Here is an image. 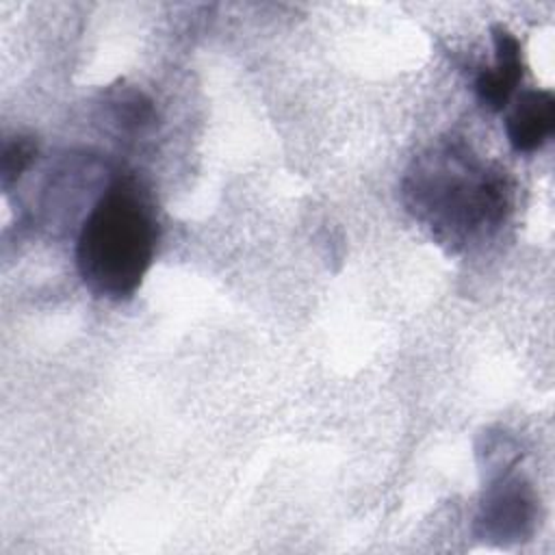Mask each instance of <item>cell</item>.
<instances>
[{
	"label": "cell",
	"mask_w": 555,
	"mask_h": 555,
	"mask_svg": "<svg viewBox=\"0 0 555 555\" xmlns=\"http://www.w3.org/2000/svg\"><path fill=\"white\" fill-rule=\"evenodd\" d=\"M403 202L438 245L457 254L490 238L512 206V186L462 141L431 145L403 178Z\"/></svg>",
	"instance_id": "1"
},
{
	"label": "cell",
	"mask_w": 555,
	"mask_h": 555,
	"mask_svg": "<svg viewBox=\"0 0 555 555\" xmlns=\"http://www.w3.org/2000/svg\"><path fill=\"white\" fill-rule=\"evenodd\" d=\"M158 245V221L134 180H117L85 217L76 264L85 286L106 299H128L141 286Z\"/></svg>",
	"instance_id": "2"
},
{
	"label": "cell",
	"mask_w": 555,
	"mask_h": 555,
	"mask_svg": "<svg viewBox=\"0 0 555 555\" xmlns=\"http://www.w3.org/2000/svg\"><path fill=\"white\" fill-rule=\"evenodd\" d=\"M538 499L533 488L520 477H499L479 507L477 527L483 540L509 544L525 540L535 525Z\"/></svg>",
	"instance_id": "3"
},
{
	"label": "cell",
	"mask_w": 555,
	"mask_h": 555,
	"mask_svg": "<svg viewBox=\"0 0 555 555\" xmlns=\"http://www.w3.org/2000/svg\"><path fill=\"white\" fill-rule=\"evenodd\" d=\"M492 43L494 63L479 69L475 78V93L483 108L499 113L509 104L522 78V48L518 39L501 24L492 28Z\"/></svg>",
	"instance_id": "4"
},
{
	"label": "cell",
	"mask_w": 555,
	"mask_h": 555,
	"mask_svg": "<svg viewBox=\"0 0 555 555\" xmlns=\"http://www.w3.org/2000/svg\"><path fill=\"white\" fill-rule=\"evenodd\" d=\"M555 130V95L546 89H527L516 100L505 119V134L514 152L531 154L540 150Z\"/></svg>",
	"instance_id": "5"
},
{
	"label": "cell",
	"mask_w": 555,
	"mask_h": 555,
	"mask_svg": "<svg viewBox=\"0 0 555 555\" xmlns=\"http://www.w3.org/2000/svg\"><path fill=\"white\" fill-rule=\"evenodd\" d=\"M37 154V145L30 139H15L2 152V184L9 186L20 178Z\"/></svg>",
	"instance_id": "6"
}]
</instances>
